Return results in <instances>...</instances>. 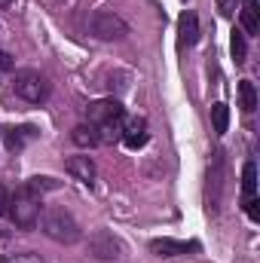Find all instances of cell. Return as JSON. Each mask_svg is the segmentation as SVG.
I'll use <instances>...</instances> for the list:
<instances>
[{
  "label": "cell",
  "instance_id": "1",
  "mask_svg": "<svg viewBox=\"0 0 260 263\" xmlns=\"http://www.w3.org/2000/svg\"><path fill=\"white\" fill-rule=\"evenodd\" d=\"M37 220H40V230H43L52 242H59V245H73V242H80V236H83L80 223L73 220V214L65 211V208H46Z\"/></svg>",
  "mask_w": 260,
  "mask_h": 263
},
{
  "label": "cell",
  "instance_id": "2",
  "mask_svg": "<svg viewBox=\"0 0 260 263\" xmlns=\"http://www.w3.org/2000/svg\"><path fill=\"white\" fill-rule=\"evenodd\" d=\"M6 211H9V217H12V223H15V227L31 230V227L37 223V217H40V196H37L34 190L22 187L15 196L9 199Z\"/></svg>",
  "mask_w": 260,
  "mask_h": 263
},
{
  "label": "cell",
  "instance_id": "3",
  "mask_svg": "<svg viewBox=\"0 0 260 263\" xmlns=\"http://www.w3.org/2000/svg\"><path fill=\"white\" fill-rule=\"evenodd\" d=\"M12 86H15V95L25 98L28 104H43V101L49 98V92H52L49 80H46L40 70H18Z\"/></svg>",
  "mask_w": 260,
  "mask_h": 263
},
{
  "label": "cell",
  "instance_id": "4",
  "mask_svg": "<svg viewBox=\"0 0 260 263\" xmlns=\"http://www.w3.org/2000/svg\"><path fill=\"white\" fill-rule=\"evenodd\" d=\"M89 34L95 40H123L129 34V25L117 15V12H107V9H98L89 15Z\"/></svg>",
  "mask_w": 260,
  "mask_h": 263
},
{
  "label": "cell",
  "instance_id": "5",
  "mask_svg": "<svg viewBox=\"0 0 260 263\" xmlns=\"http://www.w3.org/2000/svg\"><path fill=\"white\" fill-rule=\"evenodd\" d=\"M86 120L92 126H114V129H120L123 120H126V110H123V104L117 98H101V101H92L86 107Z\"/></svg>",
  "mask_w": 260,
  "mask_h": 263
},
{
  "label": "cell",
  "instance_id": "6",
  "mask_svg": "<svg viewBox=\"0 0 260 263\" xmlns=\"http://www.w3.org/2000/svg\"><path fill=\"white\" fill-rule=\"evenodd\" d=\"M89 251H92L98 260H117V257L123 254V245H120V239H117L114 233L95 230V233L89 236Z\"/></svg>",
  "mask_w": 260,
  "mask_h": 263
},
{
  "label": "cell",
  "instance_id": "7",
  "mask_svg": "<svg viewBox=\"0 0 260 263\" xmlns=\"http://www.w3.org/2000/svg\"><path fill=\"white\" fill-rule=\"evenodd\" d=\"M220 190H224V153H214V159L208 165V190H205L211 211H217V205H220Z\"/></svg>",
  "mask_w": 260,
  "mask_h": 263
},
{
  "label": "cell",
  "instance_id": "8",
  "mask_svg": "<svg viewBox=\"0 0 260 263\" xmlns=\"http://www.w3.org/2000/svg\"><path fill=\"white\" fill-rule=\"evenodd\" d=\"M150 251H153V254H159V257H181V254L199 251V242H181V239H153V242H150Z\"/></svg>",
  "mask_w": 260,
  "mask_h": 263
},
{
  "label": "cell",
  "instance_id": "9",
  "mask_svg": "<svg viewBox=\"0 0 260 263\" xmlns=\"http://www.w3.org/2000/svg\"><path fill=\"white\" fill-rule=\"evenodd\" d=\"M67 175L73 178V181H80V184H92L95 181V162H92V156H70L65 162Z\"/></svg>",
  "mask_w": 260,
  "mask_h": 263
},
{
  "label": "cell",
  "instance_id": "10",
  "mask_svg": "<svg viewBox=\"0 0 260 263\" xmlns=\"http://www.w3.org/2000/svg\"><path fill=\"white\" fill-rule=\"evenodd\" d=\"M178 40H181V46H193L199 40V18H196L193 9L181 12V18H178Z\"/></svg>",
  "mask_w": 260,
  "mask_h": 263
},
{
  "label": "cell",
  "instance_id": "11",
  "mask_svg": "<svg viewBox=\"0 0 260 263\" xmlns=\"http://www.w3.org/2000/svg\"><path fill=\"white\" fill-rule=\"evenodd\" d=\"M147 123L144 120H132L129 123V129L123 132V144L129 147V150H138V147H144L147 144Z\"/></svg>",
  "mask_w": 260,
  "mask_h": 263
},
{
  "label": "cell",
  "instance_id": "12",
  "mask_svg": "<svg viewBox=\"0 0 260 263\" xmlns=\"http://www.w3.org/2000/svg\"><path fill=\"white\" fill-rule=\"evenodd\" d=\"M37 138V129L34 126H18V129H9L6 132V147L9 150H22L28 141H34Z\"/></svg>",
  "mask_w": 260,
  "mask_h": 263
},
{
  "label": "cell",
  "instance_id": "13",
  "mask_svg": "<svg viewBox=\"0 0 260 263\" xmlns=\"http://www.w3.org/2000/svg\"><path fill=\"white\" fill-rule=\"evenodd\" d=\"M70 138H73V144H77V147H98V132H95L92 123L77 126V129L70 132Z\"/></svg>",
  "mask_w": 260,
  "mask_h": 263
},
{
  "label": "cell",
  "instance_id": "14",
  "mask_svg": "<svg viewBox=\"0 0 260 263\" xmlns=\"http://www.w3.org/2000/svg\"><path fill=\"white\" fill-rule=\"evenodd\" d=\"M242 196H257V165L254 162H245V168H242Z\"/></svg>",
  "mask_w": 260,
  "mask_h": 263
},
{
  "label": "cell",
  "instance_id": "15",
  "mask_svg": "<svg viewBox=\"0 0 260 263\" xmlns=\"http://www.w3.org/2000/svg\"><path fill=\"white\" fill-rule=\"evenodd\" d=\"M230 52H233V62H236V65H245V62H248V43H245V34H242V31H233V37H230Z\"/></svg>",
  "mask_w": 260,
  "mask_h": 263
},
{
  "label": "cell",
  "instance_id": "16",
  "mask_svg": "<svg viewBox=\"0 0 260 263\" xmlns=\"http://www.w3.org/2000/svg\"><path fill=\"white\" fill-rule=\"evenodd\" d=\"M239 101H242V110H245V114H251V110L257 107V89H254L251 80H242V83H239Z\"/></svg>",
  "mask_w": 260,
  "mask_h": 263
},
{
  "label": "cell",
  "instance_id": "17",
  "mask_svg": "<svg viewBox=\"0 0 260 263\" xmlns=\"http://www.w3.org/2000/svg\"><path fill=\"white\" fill-rule=\"evenodd\" d=\"M211 126L217 135H224L227 126H230V107L224 104V101H217V104H211Z\"/></svg>",
  "mask_w": 260,
  "mask_h": 263
},
{
  "label": "cell",
  "instance_id": "18",
  "mask_svg": "<svg viewBox=\"0 0 260 263\" xmlns=\"http://www.w3.org/2000/svg\"><path fill=\"white\" fill-rule=\"evenodd\" d=\"M242 28H245V34H260V15H257V3H245V9H242Z\"/></svg>",
  "mask_w": 260,
  "mask_h": 263
},
{
  "label": "cell",
  "instance_id": "19",
  "mask_svg": "<svg viewBox=\"0 0 260 263\" xmlns=\"http://www.w3.org/2000/svg\"><path fill=\"white\" fill-rule=\"evenodd\" d=\"M25 187H28V190H34V193L40 196V193H46V190H59L62 184H59L55 178H40V175H37V178H31Z\"/></svg>",
  "mask_w": 260,
  "mask_h": 263
},
{
  "label": "cell",
  "instance_id": "20",
  "mask_svg": "<svg viewBox=\"0 0 260 263\" xmlns=\"http://www.w3.org/2000/svg\"><path fill=\"white\" fill-rule=\"evenodd\" d=\"M257 205H260L257 196L245 199V211H248V217H251V220H260V208H257Z\"/></svg>",
  "mask_w": 260,
  "mask_h": 263
},
{
  "label": "cell",
  "instance_id": "21",
  "mask_svg": "<svg viewBox=\"0 0 260 263\" xmlns=\"http://www.w3.org/2000/svg\"><path fill=\"white\" fill-rule=\"evenodd\" d=\"M217 9H220L224 18H230V15L236 12V0H217Z\"/></svg>",
  "mask_w": 260,
  "mask_h": 263
},
{
  "label": "cell",
  "instance_id": "22",
  "mask_svg": "<svg viewBox=\"0 0 260 263\" xmlns=\"http://www.w3.org/2000/svg\"><path fill=\"white\" fill-rule=\"evenodd\" d=\"M12 67H15V59H12L9 52L0 49V70H12Z\"/></svg>",
  "mask_w": 260,
  "mask_h": 263
},
{
  "label": "cell",
  "instance_id": "23",
  "mask_svg": "<svg viewBox=\"0 0 260 263\" xmlns=\"http://www.w3.org/2000/svg\"><path fill=\"white\" fill-rule=\"evenodd\" d=\"M6 205H9V199H6V193H3V187H0V214L6 211Z\"/></svg>",
  "mask_w": 260,
  "mask_h": 263
},
{
  "label": "cell",
  "instance_id": "24",
  "mask_svg": "<svg viewBox=\"0 0 260 263\" xmlns=\"http://www.w3.org/2000/svg\"><path fill=\"white\" fill-rule=\"evenodd\" d=\"M12 3H15V0H0V9H9Z\"/></svg>",
  "mask_w": 260,
  "mask_h": 263
},
{
  "label": "cell",
  "instance_id": "25",
  "mask_svg": "<svg viewBox=\"0 0 260 263\" xmlns=\"http://www.w3.org/2000/svg\"><path fill=\"white\" fill-rule=\"evenodd\" d=\"M245 3H257V0H245Z\"/></svg>",
  "mask_w": 260,
  "mask_h": 263
}]
</instances>
